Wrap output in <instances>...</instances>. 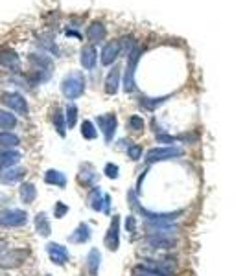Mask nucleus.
<instances>
[{"label":"nucleus","instance_id":"f257e3e1","mask_svg":"<svg viewBox=\"0 0 245 276\" xmlns=\"http://www.w3.org/2000/svg\"><path fill=\"white\" fill-rule=\"evenodd\" d=\"M127 201H129L131 208H135L140 216L148 219V223H171V221L179 219V217L185 214V210H177V212H149V210H146V208L139 204V199H137V193L135 192H127Z\"/></svg>","mask_w":245,"mask_h":276},{"label":"nucleus","instance_id":"f03ea898","mask_svg":"<svg viewBox=\"0 0 245 276\" xmlns=\"http://www.w3.org/2000/svg\"><path fill=\"white\" fill-rule=\"evenodd\" d=\"M85 88H87V81L81 72H70L61 81V92L66 100H78L79 96H83Z\"/></svg>","mask_w":245,"mask_h":276},{"label":"nucleus","instance_id":"7ed1b4c3","mask_svg":"<svg viewBox=\"0 0 245 276\" xmlns=\"http://www.w3.org/2000/svg\"><path fill=\"white\" fill-rule=\"evenodd\" d=\"M30 258V248L26 247H17L10 248V250H4L0 254V269H17V267L23 265L26 260Z\"/></svg>","mask_w":245,"mask_h":276},{"label":"nucleus","instance_id":"20e7f679","mask_svg":"<svg viewBox=\"0 0 245 276\" xmlns=\"http://www.w3.org/2000/svg\"><path fill=\"white\" fill-rule=\"evenodd\" d=\"M137 269L148 271L155 276H173L177 271L175 263L171 262V260H142L137 265Z\"/></svg>","mask_w":245,"mask_h":276},{"label":"nucleus","instance_id":"39448f33","mask_svg":"<svg viewBox=\"0 0 245 276\" xmlns=\"http://www.w3.org/2000/svg\"><path fill=\"white\" fill-rule=\"evenodd\" d=\"M140 55H142L140 48H133L127 54V63H125V72H124V90L127 94L137 88V85H135V70H137V64L140 61Z\"/></svg>","mask_w":245,"mask_h":276},{"label":"nucleus","instance_id":"423d86ee","mask_svg":"<svg viewBox=\"0 0 245 276\" xmlns=\"http://www.w3.org/2000/svg\"><path fill=\"white\" fill-rule=\"evenodd\" d=\"M183 147L177 146H164V147H153L146 153V158L144 160L148 164L153 162H162V160H171V158H177V156H183Z\"/></svg>","mask_w":245,"mask_h":276},{"label":"nucleus","instance_id":"0eeeda50","mask_svg":"<svg viewBox=\"0 0 245 276\" xmlns=\"http://www.w3.org/2000/svg\"><path fill=\"white\" fill-rule=\"evenodd\" d=\"M0 101L4 103L6 107H8V110H11V112H17V114L20 116H26L28 114V101H26V98L23 96V94H19V92H4L2 96H0Z\"/></svg>","mask_w":245,"mask_h":276},{"label":"nucleus","instance_id":"6e6552de","mask_svg":"<svg viewBox=\"0 0 245 276\" xmlns=\"http://www.w3.org/2000/svg\"><path fill=\"white\" fill-rule=\"evenodd\" d=\"M28 223V214L20 208H11L0 214V226L4 228H19Z\"/></svg>","mask_w":245,"mask_h":276},{"label":"nucleus","instance_id":"1a4fd4ad","mask_svg":"<svg viewBox=\"0 0 245 276\" xmlns=\"http://www.w3.org/2000/svg\"><path fill=\"white\" fill-rule=\"evenodd\" d=\"M96 124H98V129L103 133L105 142L111 144L113 138H115V134H116V127H118L116 114H111V112H107V114H100L96 118Z\"/></svg>","mask_w":245,"mask_h":276},{"label":"nucleus","instance_id":"9d476101","mask_svg":"<svg viewBox=\"0 0 245 276\" xmlns=\"http://www.w3.org/2000/svg\"><path fill=\"white\" fill-rule=\"evenodd\" d=\"M103 243H105V247L109 248V250H113V252H116L118 247H120V217L118 216H113L111 225L107 228Z\"/></svg>","mask_w":245,"mask_h":276},{"label":"nucleus","instance_id":"9b49d317","mask_svg":"<svg viewBox=\"0 0 245 276\" xmlns=\"http://www.w3.org/2000/svg\"><path fill=\"white\" fill-rule=\"evenodd\" d=\"M0 66L11 70V72H19L20 68V57L19 54L10 48V46H2L0 48Z\"/></svg>","mask_w":245,"mask_h":276},{"label":"nucleus","instance_id":"f8f14e48","mask_svg":"<svg viewBox=\"0 0 245 276\" xmlns=\"http://www.w3.org/2000/svg\"><path fill=\"white\" fill-rule=\"evenodd\" d=\"M47 252H48V258L52 260V263H56V265L59 267L65 265L70 258L69 248H66L65 245L56 243V241H50V243L47 245Z\"/></svg>","mask_w":245,"mask_h":276},{"label":"nucleus","instance_id":"ddd939ff","mask_svg":"<svg viewBox=\"0 0 245 276\" xmlns=\"http://www.w3.org/2000/svg\"><path fill=\"white\" fill-rule=\"evenodd\" d=\"M24 177H26V170L19 168V166H13V168H8V170H0V182L2 184L20 182Z\"/></svg>","mask_w":245,"mask_h":276},{"label":"nucleus","instance_id":"4468645a","mask_svg":"<svg viewBox=\"0 0 245 276\" xmlns=\"http://www.w3.org/2000/svg\"><path fill=\"white\" fill-rule=\"evenodd\" d=\"M105 195L107 193H103L102 190L98 188V186H94L91 192H88L87 195V204L91 210L94 212H103L105 210Z\"/></svg>","mask_w":245,"mask_h":276},{"label":"nucleus","instance_id":"2eb2a0df","mask_svg":"<svg viewBox=\"0 0 245 276\" xmlns=\"http://www.w3.org/2000/svg\"><path fill=\"white\" fill-rule=\"evenodd\" d=\"M146 245L149 248H155V250H166V248H171L175 245V239H171V236H148Z\"/></svg>","mask_w":245,"mask_h":276},{"label":"nucleus","instance_id":"dca6fc26","mask_svg":"<svg viewBox=\"0 0 245 276\" xmlns=\"http://www.w3.org/2000/svg\"><path fill=\"white\" fill-rule=\"evenodd\" d=\"M20 158H23V155L17 149H4V151H0V170L13 168V166L19 164Z\"/></svg>","mask_w":245,"mask_h":276},{"label":"nucleus","instance_id":"f3484780","mask_svg":"<svg viewBox=\"0 0 245 276\" xmlns=\"http://www.w3.org/2000/svg\"><path fill=\"white\" fill-rule=\"evenodd\" d=\"M98 59V52L93 44H87L81 48V54H79V61H81V66L85 70H93L94 64H96Z\"/></svg>","mask_w":245,"mask_h":276},{"label":"nucleus","instance_id":"a211bd4d","mask_svg":"<svg viewBox=\"0 0 245 276\" xmlns=\"http://www.w3.org/2000/svg\"><path fill=\"white\" fill-rule=\"evenodd\" d=\"M91 236H93V230H91V226L87 225V223H79L78 226H76V230L72 232V234L69 236V241L70 243H87L88 239H91Z\"/></svg>","mask_w":245,"mask_h":276},{"label":"nucleus","instance_id":"6ab92c4d","mask_svg":"<svg viewBox=\"0 0 245 276\" xmlns=\"http://www.w3.org/2000/svg\"><path fill=\"white\" fill-rule=\"evenodd\" d=\"M120 42L118 41H113V42H109V44H105V48H103V52H102V63L103 64H113L116 61V57L120 55Z\"/></svg>","mask_w":245,"mask_h":276},{"label":"nucleus","instance_id":"aec40b11","mask_svg":"<svg viewBox=\"0 0 245 276\" xmlns=\"http://www.w3.org/2000/svg\"><path fill=\"white\" fill-rule=\"evenodd\" d=\"M100 263H102V252L98 248H91L87 254V271L91 276H98L100 271Z\"/></svg>","mask_w":245,"mask_h":276},{"label":"nucleus","instance_id":"412c9836","mask_svg":"<svg viewBox=\"0 0 245 276\" xmlns=\"http://www.w3.org/2000/svg\"><path fill=\"white\" fill-rule=\"evenodd\" d=\"M118 85H120V68L113 66V70L109 72V76L105 79V92L109 96H115L118 92Z\"/></svg>","mask_w":245,"mask_h":276},{"label":"nucleus","instance_id":"4be33fe9","mask_svg":"<svg viewBox=\"0 0 245 276\" xmlns=\"http://www.w3.org/2000/svg\"><path fill=\"white\" fill-rule=\"evenodd\" d=\"M19 197L24 204H32L37 197V188H35V184L33 182H23L19 186Z\"/></svg>","mask_w":245,"mask_h":276},{"label":"nucleus","instance_id":"5701e85b","mask_svg":"<svg viewBox=\"0 0 245 276\" xmlns=\"http://www.w3.org/2000/svg\"><path fill=\"white\" fill-rule=\"evenodd\" d=\"M44 182L50 184V186H57V188H65L66 186V175L59 170H48L44 173Z\"/></svg>","mask_w":245,"mask_h":276},{"label":"nucleus","instance_id":"b1692460","mask_svg":"<svg viewBox=\"0 0 245 276\" xmlns=\"http://www.w3.org/2000/svg\"><path fill=\"white\" fill-rule=\"evenodd\" d=\"M35 230H37V234L42 236V238H48L52 234V225L47 212H39L37 216H35Z\"/></svg>","mask_w":245,"mask_h":276},{"label":"nucleus","instance_id":"393cba45","mask_svg":"<svg viewBox=\"0 0 245 276\" xmlns=\"http://www.w3.org/2000/svg\"><path fill=\"white\" fill-rule=\"evenodd\" d=\"M52 124H54V129L57 131L59 136H65L66 120H65V114H63V110H61L59 107H54V110H52Z\"/></svg>","mask_w":245,"mask_h":276},{"label":"nucleus","instance_id":"a878e982","mask_svg":"<svg viewBox=\"0 0 245 276\" xmlns=\"http://www.w3.org/2000/svg\"><path fill=\"white\" fill-rule=\"evenodd\" d=\"M19 120L8 109H0V131H11L17 127Z\"/></svg>","mask_w":245,"mask_h":276},{"label":"nucleus","instance_id":"bb28decb","mask_svg":"<svg viewBox=\"0 0 245 276\" xmlns=\"http://www.w3.org/2000/svg\"><path fill=\"white\" fill-rule=\"evenodd\" d=\"M107 35V30L102 22H93L91 26L87 28V39L91 42H100L103 41Z\"/></svg>","mask_w":245,"mask_h":276},{"label":"nucleus","instance_id":"cd10ccee","mask_svg":"<svg viewBox=\"0 0 245 276\" xmlns=\"http://www.w3.org/2000/svg\"><path fill=\"white\" fill-rule=\"evenodd\" d=\"M98 173L94 171V168L91 164H83L81 166V170H79V175H78V180L83 186H91V184H94V180H96Z\"/></svg>","mask_w":245,"mask_h":276},{"label":"nucleus","instance_id":"c85d7f7f","mask_svg":"<svg viewBox=\"0 0 245 276\" xmlns=\"http://www.w3.org/2000/svg\"><path fill=\"white\" fill-rule=\"evenodd\" d=\"M20 144V138L11 131H0V147L4 149H15Z\"/></svg>","mask_w":245,"mask_h":276},{"label":"nucleus","instance_id":"c756f323","mask_svg":"<svg viewBox=\"0 0 245 276\" xmlns=\"http://www.w3.org/2000/svg\"><path fill=\"white\" fill-rule=\"evenodd\" d=\"M170 96H164V98H140V105L144 107V109L148 110H155L157 107H161L164 101L168 100Z\"/></svg>","mask_w":245,"mask_h":276},{"label":"nucleus","instance_id":"7c9ffc66","mask_svg":"<svg viewBox=\"0 0 245 276\" xmlns=\"http://www.w3.org/2000/svg\"><path fill=\"white\" fill-rule=\"evenodd\" d=\"M81 136L87 138V140H94L98 136V129L94 127V124L91 120H83V124H81Z\"/></svg>","mask_w":245,"mask_h":276},{"label":"nucleus","instance_id":"2f4dec72","mask_svg":"<svg viewBox=\"0 0 245 276\" xmlns=\"http://www.w3.org/2000/svg\"><path fill=\"white\" fill-rule=\"evenodd\" d=\"M78 107L74 105V103H70L69 107H66L65 110V120H66V129H72L76 125V122H78Z\"/></svg>","mask_w":245,"mask_h":276},{"label":"nucleus","instance_id":"473e14b6","mask_svg":"<svg viewBox=\"0 0 245 276\" xmlns=\"http://www.w3.org/2000/svg\"><path fill=\"white\" fill-rule=\"evenodd\" d=\"M103 173H105L107 179H118L120 177V168H118V164L107 162L105 168H103Z\"/></svg>","mask_w":245,"mask_h":276},{"label":"nucleus","instance_id":"72a5a7b5","mask_svg":"<svg viewBox=\"0 0 245 276\" xmlns=\"http://www.w3.org/2000/svg\"><path fill=\"white\" fill-rule=\"evenodd\" d=\"M127 156H129L131 160H140V158H142V146H139V144H129V146H127Z\"/></svg>","mask_w":245,"mask_h":276},{"label":"nucleus","instance_id":"f704fd0d","mask_svg":"<svg viewBox=\"0 0 245 276\" xmlns=\"http://www.w3.org/2000/svg\"><path fill=\"white\" fill-rule=\"evenodd\" d=\"M66 214H69V206H66L63 201H57L56 204H54V217H56V219H63Z\"/></svg>","mask_w":245,"mask_h":276},{"label":"nucleus","instance_id":"c9c22d12","mask_svg":"<svg viewBox=\"0 0 245 276\" xmlns=\"http://www.w3.org/2000/svg\"><path fill=\"white\" fill-rule=\"evenodd\" d=\"M127 124H129V129H133V131H142V129H144V118H142V116H139V114H133V116H129Z\"/></svg>","mask_w":245,"mask_h":276},{"label":"nucleus","instance_id":"e433bc0d","mask_svg":"<svg viewBox=\"0 0 245 276\" xmlns=\"http://www.w3.org/2000/svg\"><path fill=\"white\" fill-rule=\"evenodd\" d=\"M125 230H127L129 234H135V232H137V217L135 216L125 217Z\"/></svg>","mask_w":245,"mask_h":276},{"label":"nucleus","instance_id":"4c0bfd02","mask_svg":"<svg viewBox=\"0 0 245 276\" xmlns=\"http://www.w3.org/2000/svg\"><path fill=\"white\" fill-rule=\"evenodd\" d=\"M157 140H159V142H161V144H171V146H173V144L177 142V138H175V136H171V134L162 133V131L157 134Z\"/></svg>","mask_w":245,"mask_h":276},{"label":"nucleus","instance_id":"58836bf2","mask_svg":"<svg viewBox=\"0 0 245 276\" xmlns=\"http://www.w3.org/2000/svg\"><path fill=\"white\" fill-rule=\"evenodd\" d=\"M6 247H8V241H6L4 238H0V254L4 252V250H6Z\"/></svg>","mask_w":245,"mask_h":276},{"label":"nucleus","instance_id":"ea45409f","mask_svg":"<svg viewBox=\"0 0 245 276\" xmlns=\"http://www.w3.org/2000/svg\"><path fill=\"white\" fill-rule=\"evenodd\" d=\"M137 272H139V276H155V274H151V272H148V271H142V269H137Z\"/></svg>","mask_w":245,"mask_h":276}]
</instances>
